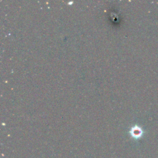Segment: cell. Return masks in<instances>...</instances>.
Segmentation results:
<instances>
[{"mask_svg":"<svg viewBox=\"0 0 158 158\" xmlns=\"http://www.w3.org/2000/svg\"><path fill=\"white\" fill-rule=\"evenodd\" d=\"M130 133L133 138H134L135 139H138L141 136L143 131H142V130L139 127L135 126L131 128V130L130 131Z\"/></svg>","mask_w":158,"mask_h":158,"instance_id":"cell-1","label":"cell"}]
</instances>
